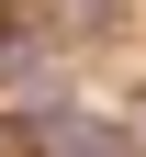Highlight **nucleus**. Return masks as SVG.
<instances>
[{
	"label": "nucleus",
	"mask_w": 146,
	"mask_h": 157,
	"mask_svg": "<svg viewBox=\"0 0 146 157\" xmlns=\"http://www.w3.org/2000/svg\"><path fill=\"white\" fill-rule=\"evenodd\" d=\"M56 157H135L112 124H56Z\"/></svg>",
	"instance_id": "obj_1"
}]
</instances>
